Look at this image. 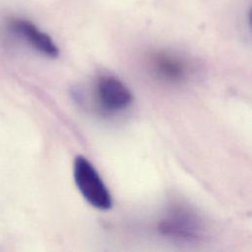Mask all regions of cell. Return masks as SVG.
Instances as JSON below:
<instances>
[{
    "instance_id": "4",
    "label": "cell",
    "mask_w": 252,
    "mask_h": 252,
    "mask_svg": "<svg viewBox=\"0 0 252 252\" xmlns=\"http://www.w3.org/2000/svg\"><path fill=\"white\" fill-rule=\"evenodd\" d=\"M8 26L11 32L38 52L50 58H56L59 55L58 46L53 39L32 22L25 19H12Z\"/></svg>"
},
{
    "instance_id": "3",
    "label": "cell",
    "mask_w": 252,
    "mask_h": 252,
    "mask_svg": "<svg viewBox=\"0 0 252 252\" xmlns=\"http://www.w3.org/2000/svg\"><path fill=\"white\" fill-rule=\"evenodd\" d=\"M95 94L101 107L108 112L124 110L133 101V94L127 86L111 75H102L96 80Z\"/></svg>"
},
{
    "instance_id": "1",
    "label": "cell",
    "mask_w": 252,
    "mask_h": 252,
    "mask_svg": "<svg viewBox=\"0 0 252 252\" xmlns=\"http://www.w3.org/2000/svg\"><path fill=\"white\" fill-rule=\"evenodd\" d=\"M73 175L78 190L90 205L101 211L112 207L111 194L95 167L84 156L75 158Z\"/></svg>"
},
{
    "instance_id": "2",
    "label": "cell",
    "mask_w": 252,
    "mask_h": 252,
    "mask_svg": "<svg viewBox=\"0 0 252 252\" xmlns=\"http://www.w3.org/2000/svg\"><path fill=\"white\" fill-rule=\"evenodd\" d=\"M160 234L182 241H198L205 235L202 220L186 207H174L158 225Z\"/></svg>"
},
{
    "instance_id": "5",
    "label": "cell",
    "mask_w": 252,
    "mask_h": 252,
    "mask_svg": "<svg viewBox=\"0 0 252 252\" xmlns=\"http://www.w3.org/2000/svg\"><path fill=\"white\" fill-rule=\"evenodd\" d=\"M150 69L159 79L170 83H179L189 74L187 62L178 55L166 51H158L150 57Z\"/></svg>"
}]
</instances>
